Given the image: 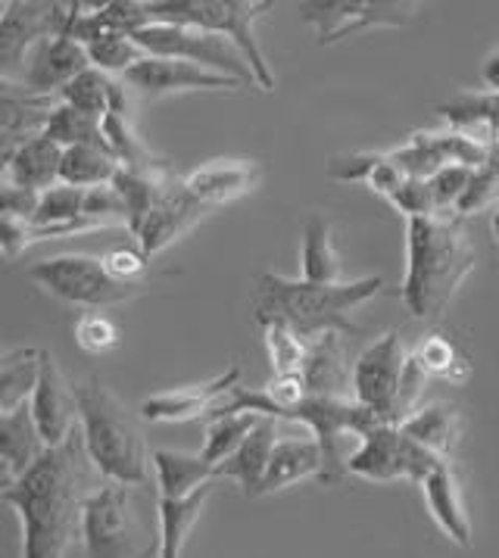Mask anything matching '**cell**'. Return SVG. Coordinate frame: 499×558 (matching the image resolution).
I'll use <instances>...</instances> for the list:
<instances>
[{
  "mask_svg": "<svg viewBox=\"0 0 499 558\" xmlns=\"http://www.w3.org/2000/svg\"><path fill=\"white\" fill-rule=\"evenodd\" d=\"M88 219L85 216V187H72V184H53L50 191L41 194L38 203V216L35 222L38 228H50V225H72Z\"/></svg>",
  "mask_w": 499,
  "mask_h": 558,
  "instance_id": "obj_41",
  "label": "cell"
},
{
  "mask_svg": "<svg viewBox=\"0 0 499 558\" xmlns=\"http://www.w3.org/2000/svg\"><path fill=\"white\" fill-rule=\"evenodd\" d=\"M385 291L381 275L353 278L343 284H316L306 278H284L263 271L253 291V315L259 325H288L303 340H318L325 335H356L350 313Z\"/></svg>",
  "mask_w": 499,
  "mask_h": 558,
  "instance_id": "obj_3",
  "label": "cell"
},
{
  "mask_svg": "<svg viewBox=\"0 0 499 558\" xmlns=\"http://www.w3.org/2000/svg\"><path fill=\"white\" fill-rule=\"evenodd\" d=\"M104 266L122 284H141L147 275V256L141 250H129V246H115L104 253Z\"/></svg>",
  "mask_w": 499,
  "mask_h": 558,
  "instance_id": "obj_48",
  "label": "cell"
},
{
  "mask_svg": "<svg viewBox=\"0 0 499 558\" xmlns=\"http://www.w3.org/2000/svg\"><path fill=\"white\" fill-rule=\"evenodd\" d=\"M490 228H494V241H497V246H499V206L494 209V222H490Z\"/></svg>",
  "mask_w": 499,
  "mask_h": 558,
  "instance_id": "obj_52",
  "label": "cell"
},
{
  "mask_svg": "<svg viewBox=\"0 0 499 558\" xmlns=\"http://www.w3.org/2000/svg\"><path fill=\"white\" fill-rule=\"evenodd\" d=\"M78 430L94 471L104 481L141 487L150 481V452L137 418L100 380L75 384Z\"/></svg>",
  "mask_w": 499,
  "mask_h": 558,
  "instance_id": "obj_4",
  "label": "cell"
},
{
  "mask_svg": "<svg viewBox=\"0 0 499 558\" xmlns=\"http://www.w3.org/2000/svg\"><path fill=\"white\" fill-rule=\"evenodd\" d=\"M259 181L263 166L256 159H212L184 175L187 191L209 209L247 197L259 187Z\"/></svg>",
  "mask_w": 499,
  "mask_h": 558,
  "instance_id": "obj_19",
  "label": "cell"
},
{
  "mask_svg": "<svg viewBox=\"0 0 499 558\" xmlns=\"http://www.w3.org/2000/svg\"><path fill=\"white\" fill-rule=\"evenodd\" d=\"M494 147H484L480 141L455 129H437V132L409 134L403 147L390 150L393 162L406 172L409 179H434L447 166H465L477 169Z\"/></svg>",
  "mask_w": 499,
  "mask_h": 558,
  "instance_id": "obj_13",
  "label": "cell"
},
{
  "mask_svg": "<svg viewBox=\"0 0 499 558\" xmlns=\"http://www.w3.org/2000/svg\"><path fill=\"white\" fill-rule=\"evenodd\" d=\"M443 462L447 459H437L434 452L418 447L403 427L378 425L356 444L346 471L375 484H393V481L422 484Z\"/></svg>",
  "mask_w": 499,
  "mask_h": 558,
  "instance_id": "obj_8",
  "label": "cell"
},
{
  "mask_svg": "<svg viewBox=\"0 0 499 558\" xmlns=\"http://www.w3.org/2000/svg\"><path fill=\"white\" fill-rule=\"evenodd\" d=\"M303 278L316 281V284H343L346 268H343V256L338 250V238H334V225L325 216H309L303 225Z\"/></svg>",
  "mask_w": 499,
  "mask_h": 558,
  "instance_id": "obj_28",
  "label": "cell"
},
{
  "mask_svg": "<svg viewBox=\"0 0 499 558\" xmlns=\"http://www.w3.org/2000/svg\"><path fill=\"white\" fill-rule=\"evenodd\" d=\"M45 350L35 347H16L0 359V415L32 402L35 387L41 380Z\"/></svg>",
  "mask_w": 499,
  "mask_h": 558,
  "instance_id": "obj_32",
  "label": "cell"
},
{
  "mask_svg": "<svg viewBox=\"0 0 499 558\" xmlns=\"http://www.w3.org/2000/svg\"><path fill=\"white\" fill-rule=\"evenodd\" d=\"M135 41L147 50V57L187 60V63H197V66L209 69V72L228 75V78H234L241 85H256L244 53L222 35L200 32V28H184V25L154 23L147 25L144 32H137Z\"/></svg>",
  "mask_w": 499,
  "mask_h": 558,
  "instance_id": "obj_10",
  "label": "cell"
},
{
  "mask_svg": "<svg viewBox=\"0 0 499 558\" xmlns=\"http://www.w3.org/2000/svg\"><path fill=\"white\" fill-rule=\"evenodd\" d=\"M88 69H92L88 47L75 45L69 38H50L45 45L35 47L16 88L32 94V97H53Z\"/></svg>",
  "mask_w": 499,
  "mask_h": 558,
  "instance_id": "obj_18",
  "label": "cell"
},
{
  "mask_svg": "<svg viewBox=\"0 0 499 558\" xmlns=\"http://www.w3.org/2000/svg\"><path fill=\"white\" fill-rule=\"evenodd\" d=\"M97 16L107 32L115 35H129L135 38L137 32H144L147 25H154L150 20V7L147 3H137V0H113V3H104L97 7Z\"/></svg>",
  "mask_w": 499,
  "mask_h": 558,
  "instance_id": "obj_44",
  "label": "cell"
},
{
  "mask_svg": "<svg viewBox=\"0 0 499 558\" xmlns=\"http://www.w3.org/2000/svg\"><path fill=\"white\" fill-rule=\"evenodd\" d=\"M122 162L113 157L110 147H69L63 150V169H60V184L72 187H100L113 184Z\"/></svg>",
  "mask_w": 499,
  "mask_h": 558,
  "instance_id": "obj_35",
  "label": "cell"
},
{
  "mask_svg": "<svg viewBox=\"0 0 499 558\" xmlns=\"http://www.w3.org/2000/svg\"><path fill=\"white\" fill-rule=\"evenodd\" d=\"M499 206V144L487 154V159L477 166L472 172V181H468V191L465 197L459 201V209L455 216H475V213H484L487 206Z\"/></svg>",
  "mask_w": 499,
  "mask_h": 558,
  "instance_id": "obj_42",
  "label": "cell"
},
{
  "mask_svg": "<svg viewBox=\"0 0 499 558\" xmlns=\"http://www.w3.org/2000/svg\"><path fill=\"white\" fill-rule=\"evenodd\" d=\"M212 490H216V481H209L200 490H194L191 496H182V499H157V558H182L184 543H187V536L194 531V524L200 521V512L206 509Z\"/></svg>",
  "mask_w": 499,
  "mask_h": 558,
  "instance_id": "obj_29",
  "label": "cell"
},
{
  "mask_svg": "<svg viewBox=\"0 0 499 558\" xmlns=\"http://www.w3.org/2000/svg\"><path fill=\"white\" fill-rule=\"evenodd\" d=\"M137 558H157V546H150V549H144V553H141V556Z\"/></svg>",
  "mask_w": 499,
  "mask_h": 558,
  "instance_id": "obj_53",
  "label": "cell"
},
{
  "mask_svg": "<svg viewBox=\"0 0 499 558\" xmlns=\"http://www.w3.org/2000/svg\"><path fill=\"white\" fill-rule=\"evenodd\" d=\"M38 203H41L38 191H25V187H16V184H3V191H0V216H16L23 222H35Z\"/></svg>",
  "mask_w": 499,
  "mask_h": 558,
  "instance_id": "obj_49",
  "label": "cell"
},
{
  "mask_svg": "<svg viewBox=\"0 0 499 558\" xmlns=\"http://www.w3.org/2000/svg\"><path fill=\"white\" fill-rule=\"evenodd\" d=\"M0 246H3V256L7 259H16L28 246V228L32 222H23L16 216H0Z\"/></svg>",
  "mask_w": 499,
  "mask_h": 558,
  "instance_id": "obj_50",
  "label": "cell"
},
{
  "mask_svg": "<svg viewBox=\"0 0 499 558\" xmlns=\"http://www.w3.org/2000/svg\"><path fill=\"white\" fill-rule=\"evenodd\" d=\"M400 427L406 430L418 447H425L437 459H447V462H450V456H453L459 440H462V415H459L455 405H447V402L422 405Z\"/></svg>",
  "mask_w": 499,
  "mask_h": 558,
  "instance_id": "obj_30",
  "label": "cell"
},
{
  "mask_svg": "<svg viewBox=\"0 0 499 558\" xmlns=\"http://www.w3.org/2000/svg\"><path fill=\"white\" fill-rule=\"evenodd\" d=\"M85 216L100 222L104 228L125 225V203H122L113 184H100V187L85 191Z\"/></svg>",
  "mask_w": 499,
  "mask_h": 558,
  "instance_id": "obj_47",
  "label": "cell"
},
{
  "mask_svg": "<svg viewBox=\"0 0 499 558\" xmlns=\"http://www.w3.org/2000/svg\"><path fill=\"white\" fill-rule=\"evenodd\" d=\"M60 169H63V147L53 144L47 134H38L23 144L10 162H3V184L45 194L53 184H60Z\"/></svg>",
  "mask_w": 499,
  "mask_h": 558,
  "instance_id": "obj_26",
  "label": "cell"
},
{
  "mask_svg": "<svg viewBox=\"0 0 499 558\" xmlns=\"http://www.w3.org/2000/svg\"><path fill=\"white\" fill-rule=\"evenodd\" d=\"M94 474L82 430H75L69 444L45 449L20 481L0 490L20 514L23 558H66L72 539L82 536V506L97 490Z\"/></svg>",
  "mask_w": 499,
  "mask_h": 558,
  "instance_id": "obj_1",
  "label": "cell"
},
{
  "mask_svg": "<svg viewBox=\"0 0 499 558\" xmlns=\"http://www.w3.org/2000/svg\"><path fill=\"white\" fill-rule=\"evenodd\" d=\"M263 422V415L256 412H216L212 418H206V440L200 456L212 469H219L226 459H231L241 444L253 434V427Z\"/></svg>",
  "mask_w": 499,
  "mask_h": 558,
  "instance_id": "obj_34",
  "label": "cell"
},
{
  "mask_svg": "<svg viewBox=\"0 0 499 558\" xmlns=\"http://www.w3.org/2000/svg\"><path fill=\"white\" fill-rule=\"evenodd\" d=\"M206 213H212V209L197 201V197L187 191L184 175L175 172L172 179L162 184L157 203H154L147 222H144L141 234H137L141 253H144L147 259H150V256H159L162 250H169L179 238H184L194 225L204 219Z\"/></svg>",
  "mask_w": 499,
  "mask_h": 558,
  "instance_id": "obj_15",
  "label": "cell"
},
{
  "mask_svg": "<svg viewBox=\"0 0 499 558\" xmlns=\"http://www.w3.org/2000/svg\"><path fill=\"white\" fill-rule=\"evenodd\" d=\"M437 116L455 132L480 141L484 147L499 144V90H484V94L462 90L447 104H440Z\"/></svg>",
  "mask_w": 499,
  "mask_h": 558,
  "instance_id": "obj_27",
  "label": "cell"
},
{
  "mask_svg": "<svg viewBox=\"0 0 499 558\" xmlns=\"http://www.w3.org/2000/svg\"><path fill=\"white\" fill-rule=\"evenodd\" d=\"M412 359L422 365V372L428 378L447 380V384H468L472 378V356L468 350L447 331H431L418 340V347L412 350Z\"/></svg>",
  "mask_w": 499,
  "mask_h": 558,
  "instance_id": "obj_33",
  "label": "cell"
},
{
  "mask_svg": "<svg viewBox=\"0 0 499 558\" xmlns=\"http://www.w3.org/2000/svg\"><path fill=\"white\" fill-rule=\"evenodd\" d=\"M475 271V246L462 216L406 219V278L400 296L412 318L440 322Z\"/></svg>",
  "mask_w": 499,
  "mask_h": 558,
  "instance_id": "obj_2",
  "label": "cell"
},
{
  "mask_svg": "<svg viewBox=\"0 0 499 558\" xmlns=\"http://www.w3.org/2000/svg\"><path fill=\"white\" fill-rule=\"evenodd\" d=\"M75 343L88 353V356H107L119 347V328L110 315L85 313L75 322Z\"/></svg>",
  "mask_w": 499,
  "mask_h": 558,
  "instance_id": "obj_43",
  "label": "cell"
},
{
  "mask_svg": "<svg viewBox=\"0 0 499 558\" xmlns=\"http://www.w3.org/2000/svg\"><path fill=\"white\" fill-rule=\"evenodd\" d=\"M281 425L284 422L263 415V422L253 427V434L241 444V449L216 469V481H234L247 499L249 496L256 499L259 490H263V481H266V471H269V462H272L275 447L281 440V434H278Z\"/></svg>",
  "mask_w": 499,
  "mask_h": 558,
  "instance_id": "obj_22",
  "label": "cell"
},
{
  "mask_svg": "<svg viewBox=\"0 0 499 558\" xmlns=\"http://www.w3.org/2000/svg\"><path fill=\"white\" fill-rule=\"evenodd\" d=\"M387 154L381 150H360V154H346V157H334L328 162V175L343 184H365L375 179L378 166L385 162Z\"/></svg>",
  "mask_w": 499,
  "mask_h": 558,
  "instance_id": "obj_46",
  "label": "cell"
},
{
  "mask_svg": "<svg viewBox=\"0 0 499 558\" xmlns=\"http://www.w3.org/2000/svg\"><path fill=\"white\" fill-rule=\"evenodd\" d=\"M409 353L403 335L390 328L353 362V400L372 409L385 425H397V400L406 375Z\"/></svg>",
  "mask_w": 499,
  "mask_h": 558,
  "instance_id": "obj_12",
  "label": "cell"
},
{
  "mask_svg": "<svg viewBox=\"0 0 499 558\" xmlns=\"http://www.w3.org/2000/svg\"><path fill=\"white\" fill-rule=\"evenodd\" d=\"M104 137H107V147L113 150V157L122 162V169H150L162 162L154 157V150L137 137L135 122L129 112H110L104 119Z\"/></svg>",
  "mask_w": 499,
  "mask_h": 558,
  "instance_id": "obj_37",
  "label": "cell"
},
{
  "mask_svg": "<svg viewBox=\"0 0 499 558\" xmlns=\"http://www.w3.org/2000/svg\"><path fill=\"white\" fill-rule=\"evenodd\" d=\"M45 134L53 144H60L63 150H69V147H107L104 119L85 116V112L72 110L66 104H57V110L50 112Z\"/></svg>",
  "mask_w": 499,
  "mask_h": 558,
  "instance_id": "obj_36",
  "label": "cell"
},
{
  "mask_svg": "<svg viewBox=\"0 0 499 558\" xmlns=\"http://www.w3.org/2000/svg\"><path fill=\"white\" fill-rule=\"evenodd\" d=\"M88 57H92V66L107 72V75H129L147 57V50L137 45L135 38H129V35L107 32V35H100L88 47Z\"/></svg>",
  "mask_w": 499,
  "mask_h": 558,
  "instance_id": "obj_40",
  "label": "cell"
},
{
  "mask_svg": "<svg viewBox=\"0 0 499 558\" xmlns=\"http://www.w3.org/2000/svg\"><path fill=\"white\" fill-rule=\"evenodd\" d=\"M110 78L113 75L92 66L88 72H82L75 82H69L57 97H60V104H66L72 110L94 116V119H107V112H110Z\"/></svg>",
  "mask_w": 499,
  "mask_h": 558,
  "instance_id": "obj_38",
  "label": "cell"
},
{
  "mask_svg": "<svg viewBox=\"0 0 499 558\" xmlns=\"http://www.w3.org/2000/svg\"><path fill=\"white\" fill-rule=\"evenodd\" d=\"M150 20L222 35L238 47L256 78V88L272 94L275 72L256 41V23L272 10L269 0H154Z\"/></svg>",
  "mask_w": 499,
  "mask_h": 558,
  "instance_id": "obj_5",
  "label": "cell"
},
{
  "mask_svg": "<svg viewBox=\"0 0 499 558\" xmlns=\"http://www.w3.org/2000/svg\"><path fill=\"white\" fill-rule=\"evenodd\" d=\"M41 291L50 296L82 306V310H110L122 306L141 296V284H122L104 266V256H88V253H63L53 259H41L25 271Z\"/></svg>",
  "mask_w": 499,
  "mask_h": 558,
  "instance_id": "obj_6",
  "label": "cell"
},
{
  "mask_svg": "<svg viewBox=\"0 0 499 558\" xmlns=\"http://www.w3.org/2000/svg\"><path fill=\"white\" fill-rule=\"evenodd\" d=\"M418 487H422V496L428 502V512L437 521V527L450 536L455 546L472 549V543H475L472 534L475 531H472V518H468V509H465V493H462V484L455 477L453 465L443 462Z\"/></svg>",
  "mask_w": 499,
  "mask_h": 558,
  "instance_id": "obj_21",
  "label": "cell"
},
{
  "mask_svg": "<svg viewBox=\"0 0 499 558\" xmlns=\"http://www.w3.org/2000/svg\"><path fill=\"white\" fill-rule=\"evenodd\" d=\"M122 82L137 94L159 100L169 94H184V90H238L244 88L241 82L209 72V69L187 63V60H169V57H144Z\"/></svg>",
  "mask_w": 499,
  "mask_h": 558,
  "instance_id": "obj_16",
  "label": "cell"
},
{
  "mask_svg": "<svg viewBox=\"0 0 499 558\" xmlns=\"http://www.w3.org/2000/svg\"><path fill=\"white\" fill-rule=\"evenodd\" d=\"M480 82L490 90H499V47L480 63Z\"/></svg>",
  "mask_w": 499,
  "mask_h": 558,
  "instance_id": "obj_51",
  "label": "cell"
},
{
  "mask_svg": "<svg viewBox=\"0 0 499 558\" xmlns=\"http://www.w3.org/2000/svg\"><path fill=\"white\" fill-rule=\"evenodd\" d=\"M241 387V365H231L219 378L191 384V387H175L162 390L141 402V418L157 422V425H184V422H206L216 415L226 400Z\"/></svg>",
  "mask_w": 499,
  "mask_h": 558,
  "instance_id": "obj_14",
  "label": "cell"
},
{
  "mask_svg": "<svg viewBox=\"0 0 499 558\" xmlns=\"http://www.w3.org/2000/svg\"><path fill=\"white\" fill-rule=\"evenodd\" d=\"M154 471H157L159 499H182V496L200 490L209 481H216V469L200 452L157 449L154 452Z\"/></svg>",
  "mask_w": 499,
  "mask_h": 558,
  "instance_id": "obj_31",
  "label": "cell"
},
{
  "mask_svg": "<svg viewBox=\"0 0 499 558\" xmlns=\"http://www.w3.org/2000/svg\"><path fill=\"white\" fill-rule=\"evenodd\" d=\"M321 471H325V456H321V447L313 437V430L303 427L300 434H284L275 447L259 496L288 490V487H294L300 481H309V477L321 481Z\"/></svg>",
  "mask_w": 499,
  "mask_h": 558,
  "instance_id": "obj_23",
  "label": "cell"
},
{
  "mask_svg": "<svg viewBox=\"0 0 499 558\" xmlns=\"http://www.w3.org/2000/svg\"><path fill=\"white\" fill-rule=\"evenodd\" d=\"M387 203L393 209H400L406 219H431V216H440L437 201H434L431 181L428 179H406V184Z\"/></svg>",
  "mask_w": 499,
  "mask_h": 558,
  "instance_id": "obj_45",
  "label": "cell"
},
{
  "mask_svg": "<svg viewBox=\"0 0 499 558\" xmlns=\"http://www.w3.org/2000/svg\"><path fill=\"white\" fill-rule=\"evenodd\" d=\"M53 110H57L53 97H32L16 85H3L0 88V159L10 162L23 144L45 134Z\"/></svg>",
  "mask_w": 499,
  "mask_h": 558,
  "instance_id": "obj_20",
  "label": "cell"
},
{
  "mask_svg": "<svg viewBox=\"0 0 499 558\" xmlns=\"http://www.w3.org/2000/svg\"><path fill=\"white\" fill-rule=\"evenodd\" d=\"M422 16V3L409 0H316L303 3L300 20L316 32L318 47L341 45L372 28H403Z\"/></svg>",
  "mask_w": 499,
  "mask_h": 558,
  "instance_id": "obj_9",
  "label": "cell"
},
{
  "mask_svg": "<svg viewBox=\"0 0 499 558\" xmlns=\"http://www.w3.org/2000/svg\"><path fill=\"white\" fill-rule=\"evenodd\" d=\"M306 390L328 400H353V372L343 350V335H325L309 343V359L303 368Z\"/></svg>",
  "mask_w": 499,
  "mask_h": 558,
  "instance_id": "obj_25",
  "label": "cell"
},
{
  "mask_svg": "<svg viewBox=\"0 0 499 558\" xmlns=\"http://www.w3.org/2000/svg\"><path fill=\"white\" fill-rule=\"evenodd\" d=\"M132 487L104 481L82 506V546L88 558H137L141 546Z\"/></svg>",
  "mask_w": 499,
  "mask_h": 558,
  "instance_id": "obj_7",
  "label": "cell"
},
{
  "mask_svg": "<svg viewBox=\"0 0 499 558\" xmlns=\"http://www.w3.org/2000/svg\"><path fill=\"white\" fill-rule=\"evenodd\" d=\"M32 415L41 430V440L47 449L63 447L78 430V402H75V384H69L57 365V359L45 350L41 380L32 397Z\"/></svg>",
  "mask_w": 499,
  "mask_h": 558,
  "instance_id": "obj_17",
  "label": "cell"
},
{
  "mask_svg": "<svg viewBox=\"0 0 499 558\" xmlns=\"http://www.w3.org/2000/svg\"><path fill=\"white\" fill-rule=\"evenodd\" d=\"M45 440L35 425L32 405L25 402L20 409L0 415V487H10L20 481L45 456Z\"/></svg>",
  "mask_w": 499,
  "mask_h": 558,
  "instance_id": "obj_24",
  "label": "cell"
},
{
  "mask_svg": "<svg viewBox=\"0 0 499 558\" xmlns=\"http://www.w3.org/2000/svg\"><path fill=\"white\" fill-rule=\"evenodd\" d=\"M263 340H266L275 375H303L306 359H309V340H303L288 325H278V322L263 325Z\"/></svg>",
  "mask_w": 499,
  "mask_h": 558,
  "instance_id": "obj_39",
  "label": "cell"
},
{
  "mask_svg": "<svg viewBox=\"0 0 499 558\" xmlns=\"http://www.w3.org/2000/svg\"><path fill=\"white\" fill-rule=\"evenodd\" d=\"M0 10V82L16 85L35 47L50 38H63L69 3L3 0Z\"/></svg>",
  "mask_w": 499,
  "mask_h": 558,
  "instance_id": "obj_11",
  "label": "cell"
}]
</instances>
